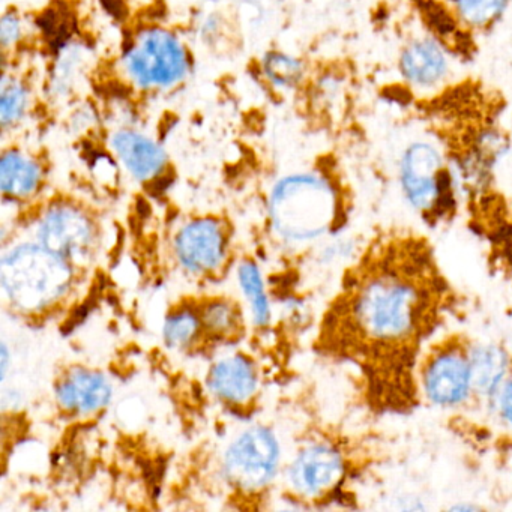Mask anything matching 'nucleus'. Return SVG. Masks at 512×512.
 Wrapping results in <instances>:
<instances>
[{
    "label": "nucleus",
    "instance_id": "5",
    "mask_svg": "<svg viewBox=\"0 0 512 512\" xmlns=\"http://www.w3.org/2000/svg\"><path fill=\"white\" fill-rule=\"evenodd\" d=\"M124 70L142 89H169L190 71V58L182 41L164 28L140 32L125 52Z\"/></svg>",
    "mask_w": 512,
    "mask_h": 512
},
{
    "label": "nucleus",
    "instance_id": "13",
    "mask_svg": "<svg viewBox=\"0 0 512 512\" xmlns=\"http://www.w3.org/2000/svg\"><path fill=\"white\" fill-rule=\"evenodd\" d=\"M112 395L110 380L104 374L88 368L68 371L56 388L59 404L77 415H89L104 409L112 400Z\"/></svg>",
    "mask_w": 512,
    "mask_h": 512
},
{
    "label": "nucleus",
    "instance_id": "4",
    "mask_svg": "<svg viewBox=\"0 0 512 512\" xmlns=\"http://www.w3.org/2000/svg\"><path fill=\"white\" fill-rule=\"evenodd\" d=\"M398 181L406 202L427 220L452 211L454 188L442 149L427 139L410 142L398 163Z\"/></svg>",
    "mask_w": 512,
    "mask_h": 512
},
{
    "label": "nucleus",
    "instance_id": "3",
    "mask_svg": "<svg viewBox=\"0 0 512 512\" xmlns=\"http://www.w3.org/2000/svg\"><path fill=\"white\" fill-rule=\"evenodd\" d=\"M71 278V263L43 245H19L2 260V286L20 310L49 307L67 292Z\"/></svg>",
    "mask_w": 512,
    "mask_h": 512
},
{
    "label": "nucleus",
    "instance_id": "10",
    "mask_svg": "<svg viewBox=\"0 0 512 512\" xmlns=\"http://www.w3.org/2000/svg\"><path fill=\"white\" fill-rule=\"evenodd\" d=\"M343 457L325 443L302 449L290 464L287 479L293 490L304 497H319L337 487L343 478Z\"/></svg>",
    "mask_w": 512,
    "mask_h": 512
},
{
    "label": "nucleus",
    "instance_id": "14",
    "mask_svg": "<svg viewBox=\"0 0 512 512\" xmlns=\"http://www.w3.org/2000/svg\"><path fill=\"white\" fill-rule=\"evenodd\" d=\"M209 388L230 404L247 403L257 391V373L253 362L242 355L220 359L211 368Z\"/></svg>",
    "mask_w": 512,
    "mask_h": 512
},
{
    "label": "nucleus",
    "instance_id": "26",
    "mask_svg": "<svg viewBox=\"0 0 512 512\" xmlns=\"http://www.w3.org/2000/svg\"><path fill=\"white\" fill-rule=\"evenodd\" d=\"M8 370V349L7 344H2V379H5L7 376Z\"/></svg>",
    "mask_w": 512,
    "mask_h": 512
},
{
    "label": "nucleus",
    "instance_id": "15",
    "mask_svg": "<svg viewBox=\"0 0 512 512\" xmlns=\"http://www.w3.org/2000/svg\"><path fill=\"white\" fill-rule=\"evenodd\" d=\"M473 392L493 397L499 394L509 374V358L505 350L494 344H476L469 349Z\"/></svg>",
    "mask_w": 512,
    "mask_h": 512
},
{
    "label": "nucleus",
    "instance_id": "16",
    "mask_svg": "<svg viewBox=\"0 0 512 512\" xmlns=\"http://www.w3.org/2000/svg\"><path fill=\"white\" fill-rule=\"evenodd\" d=\"M41 169L37 161L17 149L5 151L0 160V187L11 199H26L38 190Z\"/></svg>",
    "mask_w": 512,
    "mask_h": 512
},
{
    "label": "nucleus",
    "instance_id": "6",
    "mask_svg": "<svg viewBox=\"0 0 512 512\" xmlns=\"http://www.w3.org/2000/svg\"><path fill=\"white\" fill-rule=\"evenodd\" d=\"M278 461L280 445L275 434L265 427L250 428L227 448L224 475L241 490H259L274 478Z\"/></svg>",
    "mask_w": 512,
    "mask_h": 512
},
{
    "label": "nucleus",
    "instance_id": "17",
    "mask_svg": "<svg viewBox=\"0 0 512 512\" xmlns=\"http://www.w3.org/2000/svg\"><path fill=\"white\" fill-rule=\"evenodd\" d=\"M445 4L458 26L476 32L493 26L505 13L509 0H445Z\"/></svg>",
    "mask_w": 512,
    "mask_h": 512
},
{
    "label": "nucleus",
    "instance_id": "12",
    "mask_svg": "<svg viewBox=\"0 0 512 512\" xmlns=\"http://www.w3.org/2000/svg\"><path fill=\"white\" fill-rule=\"evenodd\" d=\"M110 146L122 166L137 181H154L166 170V151L146 134L122 128L113 134Z\"/></svg>",
    "mask_w": 512,
    "mask_h": 512
},
{
    "label": "nucleus",
    "instance_id": "2",
    "mask_svg": "<svg viewBox=\"0 0 512 512\" xmlns=\"http://www.w3.org/2000/svg\"><path fill=\"white\" fill-rule=\"evenodd\" d=\"M269 215L275 232L286 241H314L338 226L340 193L323 173H295L275 184Z\"/></svg>",
    "mask_w": 512,
    "mask_h": 512
},
{
    "label": "nucleus",
    "instance_id": "9",
    "mask_svg": "<svg viewBox=\"0 0 512 512\" xmlns=\"http://www.w3.org/2000/svg\"><path fill=\"white\" fill-rule=\"evenodd\" d=\"M398 73L415 91H433L451 74L449 52L439 38L430 35L412 38L398 56Z\"/></svg>",
    "mask_w": 512,
    "mask_h": 512
},
{
    "label": "nucleus",
    "instance_id": "7",
    "mask_svg": "<svg viewBox=\"0 0 512 512\" xmlns=\"http://www.w3.org/2000/svg\"><path fill=\"white\" fill-rule=\"evenodd\" d=\"M421 376L430 403L440 407L463 404L473 392L469 350L463 344H439L425 358Z\"/></svg>",
    "mask_w": 512,
    "mask_h": 512
},
{
    "label": "nucleus",
    "instance_id": "18",
    "mask_svg": "<svg viewBox=\"0 0 512 512\" xmlns=\"http://www.w3.org/2000/svg\"><path fill=\"white\" fill-rule=\"evenodd\" d=\"M238 278L239 286L250 304L254 323L257 326L268 325L269 319H271V308H269L268 298H266L262 274H260L256 263L251 260L242 262L238 269Z\"/></svg>",
    "mask_w": 512,
    "mask_h": 512
},
{
    "label": "nucleus",
    "instance_id": "21",
    "mask_svg": "<svg viewBox=\"0 0 512 512\" xmlns=\"http://www.w3.org/2000/svg\"><path fill=\"white\" fill-rule=\"evenodd\" d=\"M263 74L277 88L289 89L301 82L304 65L286 53L271 52L263 59Z\"/></svg>",
    "mask_w": 512,
    "mask_h": 512
},
{
    "label": "nucleus",
    "instance_id": "24",
    "mask_svg": "<svg viewBox=\"0 0 512 512\" xmlns=\"http://www.w3.org/2000/svg\"><path fill=\"white\" fill-rule=\"evenodd\" d=\"M22 35L23 25L19 14L14 13V11L5 13L2 22H0V41H2L4 52L16 46L22 40Z\"/></svg>",
    "mask_w": 512,
    "mask_h": 512
},
{
    "label": "nucleus",
    "instance_id": "22",
    "mask_svg": "<svg viewBox=\"0 0 512 512\" xmlns=\"http://www.w3.org/2000/svg\"><path fill=\"white\" fill-rule=\"evenodd\" d=\"M200 319H202L203 331L215 337H226L239 328L241 313L232 302L218 299V301L209 302L200 311Z\"/></svg>",
    "mask_w": 512,
    "mask_h": 512
},
{
    "label": "nucleus",
    "instance_id": "25",
    "mask_svg": "<svg viewBox=\"0 0 512 512\" xmlns=\"http://www.w3.org/2000/svg\"><path fill=\"white\" fill-rule=\"evenodd\" d=\"M497 397H499L500 416L512 428V376H508V379L505 380Z\"/></svg>",
    "mask_w": 512,
    "mask_h": 512
},
{
    "label": "nucleus",
    "instance_id": "8",
    "mask_svg": "<svg viewBox=\"0 0 512 512\" xmlns=\"http://www.w3.org/2000/svg\"><path fill=\"white\" fill-rule=\"evenodd\" d=\"M38 235L43 247L73 263L91 253L94 227L85 212L70 205H56L44 214Z\"/></svg>",
    "mask_w": 512,
    "mask_h": 512
},
{
    "label": "nucleus",
    "instance_id": "23",
    "mask_svg": "<svg viewBox=\"0 0 512 512\" xmlns=\"http://www.w3.org/2000/svg\"><path fill=\"white\" fill-rule=\"evenodd\" d=\"M80 59H82V56H80L79 49H76V47H65L62 50L61 58H59L55 71H53L52 86L56 94L64 95L70 91L74 79H76Z\"/></svg>",
    "mask_w": 512,
    "mask_h": 512
},
{
    "label": "nucleus",
    "instance_id": "20",
    "mask_svg": "<svg viewBox=\"0 0 512 512\" xmlns=\"http://www.w3.org/2000/svg\"><path fill=\"white\" fill-rule=\"evenodd\" d=\"M202 329L200 313L190 308H181L167 317L163 329L164 340L167 346L184 349L196 341Z\"/></svg>",
    "mask_w": 512,
    "mask_h": 512
},
{
    "label": "nucleus",
    "instance_id": "1",
    "mask_svg": "<svg viewBox=\"0 0 512 512\" xmlns=\"http://www.w3.org/2000/svg\"><path fill=\"white\" fill-rule=\"evenodd\" d=\"M428 260L368 263L350 286V328L365 355L406 368L431 329L433 289Z\"/></svg>",
    "mask_w": 512,
    "mask_h": 512
},
{
    "label": "nucleus",
    "instance_id": "19",
    "mask_svg": "<svg viewBox=\"0 0 512 512\" xmlns=\"http://www.w3.org/2000/svg\"><path fill=\"white\" fill-rule=\"evenodd\" d=\"M29 101H31V95H29L28 86L22 80L5 74L2 80V91H0V122L4 130L14 127L25 118Z\"/></svg>",
    "mask_w": 512,
    "mask_h": 512
},
{
    "label": "nucleus",
    "instance_id": "11",
    "mask_svg": "<svg viewBox=\"0 0 512 512\" xmlns=\"http://www.w3.org/2000/svg\"><path fill=\"white\" fill-rule=\"evenodd\" d=\"M226 244L223 227L217 221H191L176 236V257L187 271L208 274L220 268L226 257Z\"/></svg>",
    "mask_w": 512,
    "mask_h": 512
}]
</instances>
